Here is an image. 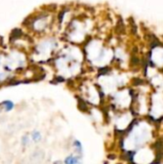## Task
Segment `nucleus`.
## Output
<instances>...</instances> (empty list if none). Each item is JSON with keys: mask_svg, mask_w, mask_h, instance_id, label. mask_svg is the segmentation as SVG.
<instances>
[{"mask_svg": "<svg viewBox=\"0 0 163 164\" xmlns=\"http://www.w3.org/2000/svg\"><path fill=\"white\" fill-rule=\"evenodd\" d=\"M82 158L80 155H69L64 160V164H81Z\"/></svg>", "mask_w": 163, "mask_h": 164, "instance_id": "nucleus-1", "label": "nucleus"}, {"mask_svg": "<svg viewBox=\"0 0 163 164\" xmlns=\"http://www.w3.org/2000/svg\"><path fill=\"white\" fill-rule=\"evenodd\" d=\"M21 35H22V32H21L19 29H14L11 33V41H14V39H19Z\"/></svg>", "mask_w": 163, "mask_h": 164, "instance_id": "nucleus-2", "label": "nucleus"}, {"mask_svg": "<svg viewBox=\"0 0 163 164\" xmlns=\"http://www.w3.org/2000/svg\"><path fill=\"white\" fill-rule=\"evenodd\" d=\"M2 106L4 107V108L6 109L7 111H11L13 108H14V104H13V102H11V101H5V102H3L2 103Z\"/></svg>", "mask_w": 163, "mask_h": 164, "instance_id": "nucleus-3", "label": "nucleus"}, {"mask_svg": "<svg viewBox=\"0 0 163 164\" xmlns=\"http://www.w3.org/2000/svg\"><path fill=\"white\" fill-rule=\"evenodd\" d=\"M32 138L34 139L35 141H38L41 139V134H39L38 132H35V133H33L32 134Z\"/></svg>", "mask_w": 163, "mask_h": 164, "instance_id": "nucleus-4", "label": "nucleus"}, {"mask_svg": "<svg viewBox=\"0 0 163 164\" xmlns=\"http://www.w3.org/2000/svg\"><path fill=\"white\" fill-rule=\"evenodd\" d=\"M74 146L76 147V150L79 151V152H82V146H81V143H80L79 141L76 140V141L74 142Z\"/></svg>", "mask_w": 163, "mask_h": 164, "instance_id": "nucleus-5", "label": "nucleus"}, {"mask_svg": "<svg viewBox=\"0 0 163 164\" xmlns=\"http://www.w3.org/2000/svg\"><path fill=\"white\" fill-rule=\"evenodd\" d=\"M56 164H59V163H56Z\"/></svg>", "mask_w": 163, "mask_h": 164, "instance_id": "nucleus-6", "label": "nucleus"}]
</instances>
